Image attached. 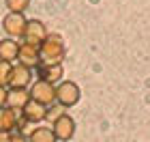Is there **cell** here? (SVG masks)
Instances as JSON below:
<instances>
[{"label":"cell","instance_id":"6da1fadb","mask_svg":"<svg viewBox=\"0 0 150 142\" xmlns=\"http://www.w3.org/2000/svg\"><path fill=\"white\" fill-rule=\"evenodd\" d=\"M64 54H67V45H64V39L60 35H47L43 39V43L39 45V56H41L43 65L62 63Z\"/></svg>","mask_w":150,"mask_h":142},{"label":"cell","instance_id":"7a4b0ae2","mask_svg":"<svg viewBox=\"0 0 150 142\" xmlns=\"http://www.w3.org/2000/svg\"><path fill=\"white\" fill-rule=\"evenodd\" d=\"M79 97H81V91H79V86L71 82V80H60L58 86H56V101L62 108H73V106H77L79 103Z\"/></svg>","mask_w":150,"mask_h":142},{"label":"cell","instance_id":"3957f363","mask_svg":"<svg viewBox=\"0 0 150 142\" xmlns=\"http://www.w3.org/2000/svg\"><path fill=\"white\" fill-rule=\"evenodd\" d=\"M28 93H30V99H35V101H39V103H43L47 108L56 103V86H54L52 82L41 80V78L30 86Z\"/></svg>","mask_w":150,"mask_h":142},{"label":"cell","instance_id":"277c9868","mask_svg":"<svg viewBox=\"0 0 150 142\" xmlns=\"http://www.w3.org/2000/svg\"><path fill=\"white\" fill-rule=\"evenodd\" d=\"M54 136H56V140L60 142H69L73 136H75V121L69 116V114H58L56 121H54V127H52Z\"/></svg>","mask_w":150,"mask_h":142},{"label":"cell","instance_id":"5b68a950","mask_svg":"<svg viewBox=\"0 0 150 142\" xmlns=\"http://www.w3.org/2000/svg\"><path fill=\"white\" fill-rule=\"evenodd\" d=\"M26 22H28V19L24 17V13L9 11V13H6V17L2 19V28H4V32H6V37H11V39H19V37L24 35Z\"/></svg>","mask_w":150,"mask_h":142},{"label":"cell","instance_id":"8992f818","mask_svg":"<svg viewBox=\"0 0 150 142\" xmlns=\"http://www.w3.org/2000/svg\"><path fill=\"white\" fill-rule=\"evenodd\" d=\"M32 82V69L26 65H11V73H9V84L11 88H28Z\"/></svg>","mask_w":150,"mask_h":142},{"label":"cell","instance_id":"52a82bcc","mask_svg":"<svg viewBox=\"0 0 150 142\" xmlns=\"http://www.w3.org/2000/svg\"><path fill=\"white\" fill-rule=\"evenodd\" d=\"M24 41L26 43H32V45H41L43 39L47 37V28L41 19H28L26 22V28H24Z\"/></svg>","mask_w":150,"mask_h":142},{"label":"cell","instance_id":"ba28073f","mask_svg":"<svg viewBox=\"0 0 150 142\" xmlns=\"http://www.w3.org/2000/svg\"><path fill=\"white\" fill-rule=\"evenodd\" d=\"M22 114H24L26 123H41V121L47 118L50 112H47V106L39 103V101H35V99H28L24 103V108H22Z\"/></svg>","mask_w":150,"mask_h":142},{"label":"cell","instance_id":"9c48e42d","mask_svg":"<svg viewBox=\"0 0 150 142\" xmlns=\"http://www.w3.org/2000/svg\"><path fill=\"white\" fill-rule=\"evenodd\" d=\"M17 60L30 69L41 65V56H39V45H32V43H19V52H17Z\"/></svg>","mask_w":150,"mask_h":142},{"label":"cell","instance_id":"30bf717a","mask_svg":"<svg viewBox=\"0 0 150 142\" xmlns=\"http://www.w3.org/2000/svg\"><path fill=\"white\" fill-rule=\"evenodd\" d=\"M39 78L45 80V82H52V84L60 82V80L64 78V67H62V63H56V65H43V67L39 69Z\"/></svg>","mask_w":150,"mask_h":142},{"label":"cell","instance_id":"8fae6325","mask_svg":"<svg viewBox=\"0 0 150 142\" xmlns=\"http://www.w3.org/2000/svg\"><path fill=\"white\" fill-rule=\"evenodd\" d=\"M28 99H30L28 88H11L6 93V106L13 108V110H22Z\"/></svg>","mask_w":150,"mask_h":142},{"label":"cell","instance_id":"7c38bea8","mask_svg":"<svg viewBox=\"0 0 150 142\" xmlns=\"http://www.w3.org/2000/svg\"><path fill=\"white\" fill-rule=\"evenodd\" d=\"M17 52H19V43L15 39L6 37V39L0 41V60H6V63L17 60Z\"/></svg>","mask_w":150,"mask_h":142},{"label":"cell","instance_id":"4fadbf2b","mask_svg":"<svg viewBox=\"0 0 150 142\" xmlns=\"http://www.w3.org/2000/svg\"><path fill=\"white\" fill-rule=\"evenodd\" d=\"M17 127V110H13L9 106L0 108V129L2 131H11Z\"/></svg>","mask_w":150,"mask_h":142},{"label":"cell","instance_id":"5bb4252c","mask_svg":"<svg viewBox=\"0 0 150 142\" xmlns=\"http://www.w3.org/2000/svg\"><path fill=\"white\" fill-rule=\"evenodd\" d=\"M28 142H58V140L50 127H37V129H32Z\"/></svg>","mask_w":150,"mask_h":142},{"label":"cell","instance_id":"9a60e30c","mask_svg":"<svg viewBox=\"0 0 150 142\" xmlns=\"http://www.w3.org/2000/svg\"><path fill=\"white\" fill-rule=\"evenodd\" d=\"M4 4H6V9H9V11L24 13L30 6V0H4Z\"/></svg>","mask_w":150,"mask_h":142},{"label":"cell","instance_id":"2e32d148","mask_svg":"<svg viewBox=\"0 0 150 142\" xmlns=\"http://www.w3.org/2000/svg\"><path fill=\"white\" fill-rule=\"evenodd\" d=\"M9 73H11V63L0 60V86L9 84Z\"/></svg>","mask_w":150,"mask_h":142},{"label":"cell","instance_id":"e0dca14e","mask_svg":"<svg viewBox=\"0 0 150 142\" xmlns=\"http://www.w3.org/2000/svg\"><path fill=\"white\" fill-rule=\"evenodd\" d=\"M6 93H9V91H6L4 86H0V108L6 106Z\"/></svg>","mask_w":150,"mask_h":142},{"label":"cell","instance_id":"ac0fdd59","mask_svg":"<svg viewBox=\"0 0 150 142\" xmlns=\"http://www.w3.org/2000/svg\"><path fill=\"white\" fill-rule=\"evenodd\" d=\"M0 142H11V131H2L0 129Z\"/></svg>","mask_w":150,"mask_h":142},{"label":"cell","instance_id":"d6986e66","mask_svg":"<svg viewBox=\"0 0 150 142\" xmlns=\"http://www.w3.org/2000/svg\"><path fill=\"white\" fill-rule=\"evenodd\" d=\"M11 142H28L22 133H15V136H11Z\"/></svg>","mask_w":150,"mask_h":142}]
</instances>
